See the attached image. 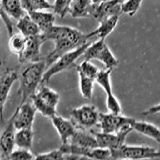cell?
Returning <instances> with one entry per match:
<instances>
[{
	"mask_svg": "<svg viewBox=\"0 0 160 160\" xmlns=\"http://www.w3.org/2000/svg\"><path fill=\"white\" fill-rule=\"evenodd\" d=\"M15 114L11 116L8 122L7 128L0 135V151L2 154V158L9 159L11 154L15 147V131L16 128L14 124Z\"/></svg>",
	"mask_w": 160,
	"mask_h": 160,
	"instance_id": "cell-11",
	"label": "cell"
},
{
	"mask_svg": "<svg viewBox=\"0 0 160 160\" xmlns=\"http://www.w3.org/2000/svg\"><path fill=\"white\" fill-rule=\"evenodd\" d=\"M46 71L45 60L28 63L20 76L18 94L21 96L20 104L27 102L38 90L41 85L44 72Z\"/></svg>",
	"mask_w": 160,
	"mask_h": 160,
	"instance_id": "cell-2",
	"label": "cell"
},
{
	"mask_svg": "<svg viewBox=\"0 0 160 160\" xmlns=\"http://www.w3.org/2000/svg\"><path fill=\"white\" fill-rule=\"evenodd\" d=\"M133 131L152 138L160 145V129L151 122L135 120L132 123Z\"/></svg>",
	"mask_w": 160,
	"mask_h": 160,
	"instance_id": "cell-19",
	"label": "cell"
},
{
	"mask_svg": "<svg viewBox=\"0 0 160 160\" xmlns=\"http://www.w3.org/2000/svg\"><path fill=\"white\" fill-rule=\"evenodd\" d=\"M32 103L37 111L42 116L51 118L57 115V106L59 102L60 95L58 92L48 88L46 84H41L38 91L31 97Z\"/></svg>",
	"mask_w": 160,
	"mask_h": 160,
	"instance_id": "cell-3",
	"label": "cell"
},
{
	"mask_svg": "<svg viewBox=\"0 0 160 160\" xmlns=\"http://www.w3.org/2000/svg\"><path fill=\"white\" fill-rule=\"evenodd\" d=\"M95 4L91 0H72L69 13L73 18L91 17Z\"/></svg>",
	"mask_w": 160,
	"mask_h": 160,
	"instance_id": "cell-16",
	"label": "cell"
},
{
	"mask_svg": "<svg viewBox=\"0 0 160 160\" xmlns=\"http://www.w3.org/2000/svg\"><path fill=\"white\" fill-rule=\"evenodd\" d=\"M71 120L77 128L88 130L98 125L99 115L94 105H82L75 108L70 113Z\"/></svg>",
	"mask_w": 160,
	"mask_h": 160,
	"instance_id": "cell-7",
	"label": "cell"
},
{
	"mask_svg": "<svg viewBox=\"0 0 160 160\" xmlns=\"http://www.w3.org/2000/svg\"><path fill=\"white\" fill-rule=\"evenodd\" d=\"M71 1L72 0H55L52 9L55 15H58L60 18H64L69 13Z\"/></svg>",
	"mask_w": 160,
	"mask_h": 160,
	"instance_id": "cell-29",
	"label": "cell"
},
{
	"mask_svg": "<svg viewBox=\"0 0 160 160\" xmlns=\"http://www.w3.org/2000/svg\"><path fill=\"white\" fill-rule=\"evenodd\" d=\"M91 1L92 2V3H94V4H99V3H101V2L108 1V0H91Z\"/></svg>",
	"mask_w": 160,
	"mask_h": 160,
	"instance_id": "cell-34",
	"label": "cell"
},
{
	"mask_svg": "<svg viewBox=\"0 0 160 160\" xmlns=\"http://www.w3.org/2000/svg\"><path fill=\"white\" fill-rule=\"evenodd\" d=\"M82 56L85 60H98L105 66L106 69L111 71L118 65V60L113 55L105 39H98L90 44Z\"/></svg>",
	"mask_w": 160,
	"mask_h": 160,
	"instance_id": "cell-5",
	"label": "cell"
},
{
	"mask_svg": "<svg viewBox=\"0 0 160 160\" xmlns=\"http://www.w3.org/2000/svg\"><path fill=\"white\" fill-rule=\"evenodd\" d=\"M76 71H81L86 76L89 77L95 81L98 71H100L96 66L91 63L89 60H84L76 67Z\"/></svg>",
	"mask_w": 160,
	"mask_h": 160,
	"instance_id": "cell-27",
	"label": "cell"
},
{
	"mask_svg": "<svg viewBox=\"0 0 160 160\" xmlns=\"http://www.w3.org/2000/svg\"><path fill=\"white\" fill-rule=\"evenodd\" d=\"M79 79V90L81 95L85 98L90 99L93 95V90H94V82L95 80L89 77L86 76L81 71H76Z\"/></svg>",
	"mask_w": 160,
	"mask_h": 160,
	"instance_id": "cell-24",
	"label": "cell"
},
{
	"mask_svg": "<svg viewBox=\"0 0 160 160\" xmlns=\"http://www.w3.org/2000/svg\"><path fill=\"white\" fill-rule=\"evenodd\" d=\"M47 42L42 33L27 38L25 48L18 57L20 63H31L38 62L41 58V47Z\"/></svg>",
	"mask_w": 160,
	"mask_h": 160,
	"instance_id": "cell-8",
	"label": "cell"
},
{
	"mask_svg": "<svg viewBox=\"0 0 160 160\" xmlns=\"http://www.w3.org/2000/svg\"><path fill=\"white\" fill-rule=\"evenodd\" d=\"M121 13V3L116 0H108L99 4H95L91 17L100 22L112 15H120Z\"/></svg>",
	"mask_w": 160,
	"mask_h": 160,
	"instance_id": "cell-13",
	"label": "cell"
},
{
	"mask_svg": "<svg viewBox=\"0 0 160 160\" xmlns=\"http://www.w3.org/2000/svg\"><path fill=\"white\" fill-rule=\"evenodd\" d=\"M143 0H125L121 3L122 13L133 17L138 12Z\"/></svg>",
	"mask_w": 160,
	"mask_h": 160,
	"instance_id": "cell-28",
	"label": "cell"
},
{
	"mask_svg": "<svg viewBox=\"0 0 160 160\" xmlns=\"http://www.w3.org/2000/svg\"><path fill=\"white\" fill-rule=\"evenodd\" d=\"M111 151V159L160 158V150H157L149 146L127 145L124 143L117 149Z\"/></svg>",
	"mask_w": 160,
	"mask_h": 160,
	"instance_id": "cell-4",
	"label": "cell"
},
{
	"mask_svg": "<svg viewBox=\"0 0 160 160\" xmlns=\"http://www.w3.org/2000/svg\"><path fill=\"white\" fill-rule=\"evenodd\" d=\"M51 119L53 126L55 127L59 135L62 144L67 143L77 131V128L72 122V120L67 119L58 115L53 116Z\"/></svg>",
	"mask_w": 160,
	"mask_h": 160,
	"instance_id": "cell-14",
	"label": "cell"
},
{
	"mask_svg": "<svg viewBox=\"0 0 160 160\" xmlns=\"http://www.w3.org/2000/svg\"><path fill=\"white\" fill-rule=\"evenodd\" d=\"M90 44H91L90 42H87L79 48L62 55L56 62H54L51 67H49L48 69L46 70L43 74V76H42V83L41 84H48L54 75L68 69L71 66L75 63V61L78 58L82 56L86 49L88 48Z\"/></svg>",
	"mask_w": 160,
	"mask_h": 160,
	"instance_id": "cell-6",
	"label": "cell"
},
{
	"mask_svg": "<svg viewBox=\"0 0 160 160\" xmlns=\"http://www.w3.org/2000/svg\"><path fill=\"white\" fill-rule=\"evenodd\" d=\"M119 17L120 15H115L102 20V22H99V26L96 30L87 34L88 38L95 37L98 38V39H105L115 29L119 20Z\"/></svg>",
	"mask_w": 160,
	"mask_h": 160,
	"instance_id": "cell-15",
	"label": "cell"
},
{
	"mask_svg": "<svg viewBox=\"0 0 160 160\" xmlns=\"http://www.w3.org/2000/svg\"><path fill=\"white\" fill-rule=\"evenodd\" d=\"M16 27L20 33H22L27 38L42 33L38 26L35 23V21L31 18L28 14L24 15L19 20H18Z\"/></svg>",
	"mask_w": 160,
	"mask_h": 160,
	"instance_id": "cell-20",
	"label": "cell"
},
{
	"mask_svg": "<svg viewBox=\"0 0 160 160\" xmlns=\"http://www.w3.org/2000/svg\"><path fill=\"white\" fill-rule=\"evenodd\" d=\"M18 76L16 71H7L0 77V120L3 122L4 107L7 102L11 88L18 80Z\"/></svg>",
	"mask_w": 160,
	"mask_h": 160,
	"instance_id": "cell-12",
	"label": "cell"
},
{
	"mask_svg": "<svg viewBox=\"0 0 160 160\" xmlns=\"http://www.w3.org/2000/svg\"><path fill=\"white\" fill-rule=\"evenodd\" d=\"M158 113H160V102L149 108L148 109L144 111L142 114L145 116H148V115H155V114H158Z\"/></svg>",
	"mask_w": 160,
	"mask_h": 160,
	"instance_id": "cell-33",
	"label": "cell"
},
{
	"mask_svg": "<svg viewBox=\"0 0 160 160\" xmlns=\"http://www.w3.org/2000/svg\"><path fill=\"white\" fill-rule=\"evenodd\" d=\"M111 70H100L97 75L95 82L103 89L107 95H109L113 94L112 87H111Z\"/></svg>",
	"mask_w": 160,
	"mask_h": 160,
	"instance_id": "cell-26",
	"label": "cell"
},
{
	"mask_svg": "<svg viewBox=\"0 0 160 160\" xmlns=\"http://www.w3.org/2000/svg\"><path fill=\"white\" fill-rule=\"evenodd\" d=\"M135 120V118L124 116L121 114L100 113L98 126L102 132L116 133L125 126L132 125Z\"/></svg>",
	"mask_w": 160,
	"mask_h": 160,
	"instance_id": "cell-9",
	"label": "cell"
},
{
	"mask_svg": "<svg viewBox=\"0 0 160 160\" xmlns=\"http://www.w3.org/2000/svg\"><path fill=\"white\" fill-rule=\"evenodd\" d=\"M20 1L22 8L27 13L53 9V5H51L47 0H20Z\"/></svg>",
	"mask_w": 160,
	"mask_h": 160,
	"instance_id": "cell-23",
	"label": "cell"
},
{
	"mask_svg": "<svg viewBox=\"0 0 160 160\" xmlns=\"http://www.w3.org/2000/svg\"><path fill=\"white\" fill-rule=\"evenodd\" d=\"M9 159L31 160L35 159V156L31 152V150L18 148V149H15L11 152Z\"/></svg>",
	"mask_w": 160,
	"mask_h": 160,
	"instance_id": "cell-30",
	"label": "cell"
},
{
	"mask_svg": "<svg viewBox=\"0 0 160 160\" xmlns=\"http://www.w3.org/2000/svg\"><path fill=\"white\" fill-rule=\"evenodd\" d=\"M159 146H160V145H159ZM159 150H160V149H159Z\"/></svg>",
	"mask_w": 160,
	"mask_h": 160,
	"instance_id": "cell-36",
	"label": "cell"
},
{
	"mask_svg": "<svg viewBox=\"0 0 160 160\" xmlns=\"http://www.w3.org/2000/svg\"><path fill=\"white\" fill-rule=\"evenodd\" d=\"M15 146L20 148L31 150L34 140L33 128H22L15 132Z\"/></svg>",
	"mask_w": 160,
	"mask_h": 160,
	"instance_id": "cell-21",
	"label": "cell"
},
{
	"mask_svg": "<svg viewBox=\"0 0 160 160\" xmlns=\"http://www.w3.org/2000/svg\"><path fill=\"white\" fill-rule=\"evenodd\" d=\"M106 104H107V108H108L109 112L115 113V114H121L122 112L121 104L114 94L107 95Z\"/></svg>",
	"mask_w": 160,
	"mask_h": 160,
	"instance_id": "cell-31",
	"label": "cell"
},
{
	"mask_svg": "<svg viewBox=\"0 0 160 160\" xmlns=\"http://www.w3.org/2000/svg\"><path fill=\"white\" fill-rule=\"evenodd\" d=\"M2 5L4 11L13 19L18 21L26 15L20 0H2Z\"/></svg>",
	"mask_w": 160,
	"mask_h": 160,
	"instance_id": "cell-22",
	"label": "cell"
},
{
	"mask_svg": "<svg viewBox=\"0 0 160 160\" xmlns=\"http://www.w3.org/2000/svg\"><path fill=\"white\" fill-rule=\"evenodd\" d=\"M116 1L118 2H119V3H122V2H123L125 0H116Z\"/></svg>",
	"mask_w": 160,
	"mask_h": 160,
	"instance_id": "cell-35",
	"label": "cell"
},
{
	"mask_svg": "<svg viewBox=\"0 0 160 160\" xmlns=\"http://www.w3.org/2000/svg\"><path fill=\"white\" fill-rule=\"evenodd\" d=\"M26 43H27V37L19 32L17 34H13L10 36L8 45H9L10 51L13 54L19 56L25 48Z\"/></svg>",
	"mask_w": 160,
	"mask_h": 160,
	"instance_id": "cell-25",
	"label": "cell"
},
{
	"mask_svg": "<svg viewBox=\"0 0 160 160\" xmlns=\"http://www.w3.org/2000/svg\"><path fill=\"white\" fill-rule=\"evenodd\" d=\"M68 142L78 146V147H82V148H98L97 140L93 133L90 134L87 132L86 130L78 129V128H77L75 134L70 138Z\"/></svg>",
	"mask_w": 160,
	"mask_h": 160,
	"instance_id": "cell-18",
	"label": "cell"
},
{
	"mask_svg": "<svg viewBox=\"0 0 160 160\" xmlns=\"http://www.w3.org/2000/svg\"><path fill=\"white\" fill-rule=\"evenodd\" d=\"M37 110L34 104L25 102L19 104L15 111L14 124L16 130L22 128H33Z\"/></svg>",
	"mask_w": 160,
	"mask_h": 160,
	"instance_id": "cell-10",
	"label": "cell"
},
{
	"mask_svg": "<svg viewBox=\"0 0 160 160\" xmlns=\"http://www.w3.org/2000/svg\"><path fill=\"white\" fill-rule=\"evenodd\" d=\"M42 34L47 41L51 40L55 42L54 50L44 58L46 70L64 54L84 45L89 39L87 34L68 26L54 25L49 31Z\"/></svg>",
	"mask_w": 160,
	"mask_h": 160,
	"instance_id": "cell-1",
	"label": "cell"
},
{
	"mask_svg": "<svg viewBox=\"0 0 160 160\" xmlns=\"http://www.w3.org/2000/svg\"><path fill=\"white\" fill-rule=\"evenodd\" d=\"M35 159H66V155L60 149L41 153L35 156Z\"/></svg>",
	"mask_w": 160,
	"mask_h": 160,
	"instance_id": "cell-32",
	"label": "cell"
},
{
	"mask_svg": "<svg viewBox=\"0 0 160 160\" xmlns=\"http://www.w3.org/2000/svg\"><path fill=\"white\" fill-rule=\"evenodd\" d=\"M35 23L38 26L42 33H45L49 31L53 26L55 25V13L45 12L42 11H31L28 13Z\"/></svg>",
	"mask_w": 160,
	"mask_h": 160,
	"instance_id": "cell-17",
	"label": "cell"
}]
</instances>
